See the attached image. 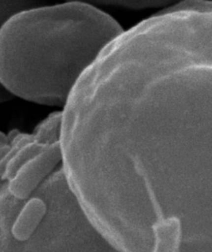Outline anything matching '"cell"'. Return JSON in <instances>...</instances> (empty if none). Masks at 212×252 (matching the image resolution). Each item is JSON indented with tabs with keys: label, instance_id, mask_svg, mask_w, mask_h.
I'll return each mask as SVG.
<instances>
[{
	"label": "cell",
	"instance_id": "6da1fadb",
	"mask_svg": "<svg viewBox=\"0 0 212 252\" xmlns=\"http://www.w3.org/2000/svg\"><path fill=\"white\" fill-rule=\"evenodd\" d=\"M123 29L91 4L25 10L0 32V82L14 97L63 108L75 86Z\"/></svg>",
	"mask_w": 212,
	"mask_h": 252
},
{
	"label": "cell",
	"instance_id": "7a4b0ae2",
	"mask_svg": "<svg viewBox=\"0 0 212 252\" xmlns=\"http://www.w3.org/2000/svg\"><path fill=\"white\" fill-rule=\"evenodd\" d=\"M61 163L62 153L59 141L23 164L7 182L9 191L17 199L27 201Z\"/></svg>",
	"mask_w": 212,
	"mask_h": 252
},
{
	"label": "cell",
	"instance_id": "3957f363",
	"mask_svg": "<svg viewBox=\"0 0 212 252\" xmlns=\"http://www.w3.org/2000/svg\"><path fill=\"white\" fill-rule=\"evenodd\" d=\"M151 252H179L182 240V224L176 216L158 219L152 226Z\"/></svg>",
	"mask_w": 212,
	"mask_h": 252
},
{
	"label": "cell",
	"instance_id": "277c9868",
	"mask_svg": "<svg viewBox=\"0 0 212 252\" xmlns=\"http://www.w3.org/2000/svg\"><path fill=\"white\" fill-rule=\"evenodd\" d=\"M46 0H0V32L16 15L38 6L47 4ZM13 95L0 82V105L10 101Z\"/></svg>",
	"mask_w": 212,
	"mask_h": 252
},
{
	"label": "cell",
	"instance_id": "5b68a950",
	"mask_svg": "<svg viewBox=\"0 0 212 252\" xmlns=\"http://www.w3.org/2000/svg\"><path fill=\"white\" fill-rule=\"evenodd\" d=\"M32 133V139L25 144L23 146L21 147L15 153L11 159L9 161L8 164L6 166L5 171L1 178V180L7 181V182L10 181L27 161H29L53 144L44 142L38 139L33 133Z\"/></svg>",
	"mask_w": 212,
	"mask_h": 252
},
{
	"label": "cell",
	"instance_id": "8992f818",
	"mask_svg": "<svg viewBox=\"0 0 212 252\" xmlns=\"http://www.w3.org/2000/svg\"><path fill=\"white\" fill-rule=\"evenodd\" d=\"M9 141L8 135L7 133H4V132L0 130V146L7 143Z\"/></svg>",
	"mask_w": 212,
	"mask_h": 252
}]
</instances>
